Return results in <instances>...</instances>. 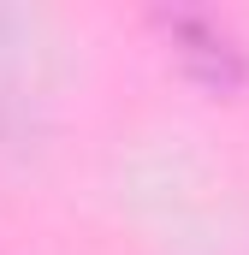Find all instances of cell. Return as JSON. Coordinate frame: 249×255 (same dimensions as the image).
<instances>
[{
    "label": "cell",
    "mask_w": 249,
    "mask_h": 255,
    "mask_svg": "<svg viewBox=\"0 0 249 255\" xmlns=\"http://www.w3.org/2000/svg\"><path fill=\"white\" fill-rule=\"evenodd\" d=\"M166 30H172L178 65H184V71L202 83V89H214V95H232V89L244 83V54H238V42H232V36L214 24V18L172 12V18H166Z\"/></svg>",
    "instance_id": "6da1fadb"
}]
</instances>
